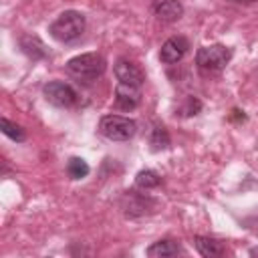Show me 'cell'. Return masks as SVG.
Returning <instances> with one entry per match:
<instances>
[{
    "instance_id": "16",
    "label": "cell",
    "mask_w": 258,
    "mask_h": 258,
    "mask_svg": "<svg viewBox=\"0 0 258 258\" xmlns=\"http://www.w3.org/2000/svg\"><path fill=\"white\" fill-rule=\"evenodd\" d=\"M0 127H2V133H4V135H8V137H10V139H14V141H24V137H26L24 129H22L20 125L12 123V121H10V119H6V117H2Z\"/></svg>"
},
{
    "instance_id": "14",
    "label": "cell",
    "mask_w": 258,
    "mask_h": 258,
    "mask_svg": "<svg viewBox=\"0 0 258 258\" xmlns=\"http://www.w3.org/2000/svg\"><path fill=\"white\" fill-rule=\"evenodd\" d=\"M67 173H69L71 179H83L89 173V165L81 157H71L69 163H67Z\"/></svg>"
},
{
    "instance_id": "19",
    "label": "cell",
    "mask_w": 258,
    "mask_h": 258,
    "mask_svg": "<svg viewBox=\"0 0 258 258\" xmlns=\"http://www.w3.org/2000/svg\"><path fill=\"white\" fill-rule=\"evenodd\" d=\"M234 2H246V4H250V2H256V0H234Z\"/></svg>"
},
{
    "instance_id": "9",
    "label": "cell",
    "mask_w": 258,
    "mask_h": 258,
    "mask_svg": "<svg viewBox=\"0 0 258 258\" xmlns=\"http://www.w3.org/2000/svg\"><path fill=\"white\" fill-rule=\"evenodd\" d=\"M141 101V87H133V85H125L119 83L115 89V105L123 111H131L139 105Z\"/></svg>"
},
{
    "instance_id": "18",
    "label": "cell",
    "mask_w": 258,
    "mask_h": 258,
    "mask_svg": "<svg viewBox=\"0 0 258 258\" xmlns=\"http://www.w3.org/2000/svg\"><path fill=\"white\" fill-rule=\"evenodd\" d=\"M250 256H258V248H252L250 250Z\"/></svg>"
},
{
    "instance_id": "6",
    "label": "cell",
    "mask_w": 258,
    "mask_h": 258,
    "mask_svg": "<svg viewBox=\"0 0 258 258\" xmlns=\"http://www.w3.org/2000/svg\"><path fill=\"white\" fill-rule=\"evenodd\" d=\"M121 206H123V212L131 218L145 216V214H151L155 210V202L149 196L137 194V191H125L123 200H121Z\"/></svg>"
},
{
    "instance_id": "10",
    "label": "cell",
    "mask_w": 258,
    "mask_h": 258,
    "mask_svg": "<svg viewBox=\"0 0 258 258\" xmlns=\"http://www.w3.org/2000/svg\"><path fill=\"white\" fill-rule=\"evenodd\" d=\"M153 14L163 22H175L183 14V6L179 0H155Z\"/></svg>"
},
{
    "instance_id": "3",
    "label": "cell",
    "mask_w": 258,
    "mask_h": 258,
    "mask_svg": "<svg viewBox=\"0 0 258 258\" xmlns=\"http://www.w3.org/2000/svg\"><path fill=\"white\" fill-rule=\"evenodd\" d=\"M232 58V50L224 44L202 46L196 54V64L204 73H220Z\"/></svg>"
},
{
    "instance_id": "4",
    "label": "cell",
    "mask_w": 258,
    "mask_h": 258,
    "mask_svg": "<svg viewBox=\"0 0 258 258\" xmlns=\"http://www.w3.org/2000/svg\"><path fill=\"white\" fill-rule=\"evenodd\" d=\"M99 131L111 141H129L137 133V123L129 117L105 115L99 123Z\"/></svg>"
},
{
    "instance_id": "1",
    "label": "cell",
    "mask_w": 258,
    "mask_h": 258,
    "mask_svg": "<svg viewBox=\"0 0 258 258\" xmlns=\"http://www.w3.org/2000/svg\"><path fill=\"white\" fill-rule=\"evenodd\" d=\"M107 69L105 58L99 52H85L79 56H73L67 62L69 75H73L79 81H97Z\"/></svg>"
},
{
    "instance_id": "17",
    "label": "cell",
    "mask_w": 258,
    "mask_h": 258,
    "mask_svg": "<svg viewBox=\"0 0 258 258\" xmlns=\"http://www.w3.org/2000/svg\"><path fill=\"white\" fill-rule=\"evenodd\" d=\"M200 107H202V103L198 101V99H194V97H189L187 99V103H185V115H196L198 111H200Z\"/></svg>"
},
{
    "instance_id": "13",
    "label": "cell",
    "mask_w": 258,
    "mask_h": 258,
    "mask_svg": "<svg viewBox=\"0 0 258 258\" xmlns=\"http://www.w3.org/2000/svg\"><path fill=\"white\" fill-rule=\"evenodd\" d=\"M149 145H151L153 151H161V149H167L169 147V135H167V131H165L163 125H155L153 127Z\"/></svg>"
},
{
    "instance_id": "7",
    "label": "cell",
    "mask_w": 258,
    "mask_h": 258,
    "mask_svg": "<svg viewBox=\"0 0 258 258\" xmlns=\"http://www.w3.org/2000/svg\"><path fill=\"white\" fill-rule=\"evenodd\" d=\"M187 48H189L187 38H183V36H171V38H167L163 42V46L159 50V58L165 64H173V62H177V60L183 58V54L187 52Z\"/></svg>"
},
{
    "instance_id": "5",
    "label": "cell",
    "mask_w": 258,
    "mask_h": 258,
    "mask_svg": "<svg viewBox=\"0 0 258 258\" xmlns=\"http://www.w3.org/2000/svg\"><path fill=\"white\" fill-rule=\"evenodd\" d=\"M44 99L54 107H73L77 103V93L71 85L62 81H50L42 89Z\"/></svg>"
},
{
    "instance_id": "11",
    "label": "cell",
    "mask_w": 258,
    "mask_h": 258,
    "mask_svg": "<svg viewBox=\"0 0 258 258\" xmlns=\"http://www.w3.org/2000/svg\"><path fill=\"white\" fill-rule=\"evenodd\" d=\"M194 244H196L198 252H200L202 256H206V258H218V256H222V254L226 252L224 244L218 242V240H214V238L196 236V238H194Z\"/></svg>"
},
{
    "instance_id": "15",
    "label": "cell",
    "mask_w": 258,
    "mask_h": 258,
    "mask_svg": "<svg viewBox=\"0 0 258 258\" xmlns=\"http://www.w3.org/2000/svg\"><path fill=\"white\" fill-rule=\"evenodd\" d=\"M135 183H137V187H141V189H151V187H157V185L161 183V177H159L153 169H143V171L137 173Z\"/></svg>"
},
{
    "instance_id": "8",
    "label": "cell",
    "mask_w": 258,
    "mask_h": 258,
    "mask_svg": "<svg viewBox=\"0 0 258 258\" xmlns=\"http://www.w3.org/2000/svg\"><path fill=\"white\" fill-rule=\"evenodd\" d=\"M115 77H117L119 83L133 85V87H141L143 81H145L143 71H141L135 62H131V60H127V58H119V60L115 62Z\"/></svg>"
},
{
    "instance_id": "12",
    "label": "cell",
    "mask_w": 258,
    "mask_h": 258,
    "mask_svg": "<svg viewBox=\"0 0 258 258\" xmlns=\"http://www.w3.org/2000/svg\"><path fill=\"white\" fill-rule=\"evenodd\" d=\"M179 252H181V248L173 240H159L147 248V256H151V258H169V256H177Z\"/></svg>"
},
{
    "instance_id": "2",
    "label": "cell",
    "mask_w": 258,
    "mask_h": 258,
    "mask_svg": "<svg viewBox=\"0 0 258 258\" xmlns=\"http://www.w3.org/2000/svg\"><path fill=\"white\" fill-rule=\"evenodd\" d=\"M48 32L58 42H71L85 32V16L77 10H67L50 24Z\"/></svg>"
}]
</instances>
